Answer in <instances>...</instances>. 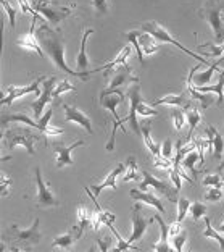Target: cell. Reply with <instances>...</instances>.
Masks as SVG:
<instances>
[{
	"instance_id": "cell-21",
	"label": "cell",
	"mask_w": 224,
	"mask_h": 252,
	"mask_svg": "<svg viewBox=\"0 0 224 252\" xmlns=\"http://www.w3.org/2000/svg\"><path fill=\"white\" fill-rule=\"evenodd\" d=\"M110 78L112 79H110L108 89H116L124 83H139V78L131 73L129 66H121V68H118V70H114Z\"/></svg>"
},
{
	"instance_id": "cell-17",
	"label": "cell",
	"mask_w": 224,
	"mask_h": 252,
	"mask_svg": "<svg viewBox=\"0 0 224 252\" xmlns=\"http://www.w3.org/2000/svg\"><path fill=\"white\" fill-rule=\"evenodd\" d=\"M84 228H81L79 225H74L73 228L68 233L65 234H60V236H56L54 241H52V248H61V249H68L71 248V246L79 241V239L83 238L84 234Z\"/></svg>"
},
{
	"instance_id": "cell-40",
	"label": "cell",
	"mask_w": 224,
	"mask_h": 252,
	"mask_svg": "<svg viewBox=\"0 0 224 252\" xmlns=\"http://www.w3.org/2000/svg\"><path fill=\"white\" fill-rule=\"evenodd\" d=\"M124 37L128 39V41L133 44V47L136 49V52H137V59H139V62L142 63H145V60H143V52H142V49H140V45L139 42H137V31H131V32H126L124 34Z\"/></svg>"
},
{
	"instance_id": "cell-51",
	"label": "cell",
	"mask_w": 224,
	"mask_h": 252,
	"mask_svg": "<svg viewBox=\"0 0 224 252\" xmlns=\"http://www.w3.org/2000/svg\"><path fill=\"white\" fill-rule=\"evenodd\" d=\"M18 3H20V7H21L23 11H25V13H31V16L37 15V11L34 10V7L29 3V0H18Z\"/></svg>"
},
{
	"instance_id": "cell-47",
	"label": "cell",
	"mask_w": 224,
	"mask_h": 252,
	"mask_svg": "<svg viewBox=\"0 0 224 252\" xmlns=\"http://www.w3.org/2000/svg\"><path fill=\"white\" fill-rule=\"evenodd\" d=\"M155 167L157 168H168L171 170L173 168V165H174V158H166L163 156H157L155 157Z\"/></svg>"
},
{
	"instance_id": "cell-42",
	"label": "cell",
	"mask_w": 224,
	"mask_h": 252,
	"mask_svg": "<svg viewBox=\"0 0 224 252\" xmlns=\"http://www.w3.org/2000/svg\"><path fill=\"white\" fill-rule=\"evenodd\" d=\"M187 243V231L186 230H181L179 233L176 234V236H173V246H174V251L181 252L184 251V246H186Z\"/></svg>"
},
{
	"instance_id": "cell-2",
	"label": "cell",
	"mask_w": 224,
	"mask_h": 252,
	"mask_svg": "<svg viewBox=\"0 0 224 252\" xmlns=\"http://www.w3.org/2000/svg\"><path fill=\"white\" fill-rule=\"evenodd\" d=\"M126 97L129 99V115L124 118V123H129V128L134 131L137 136H142V129H140V125L137 123V113L142 117H157L158 112L155 108L148 107L145 104V100L142 99V94H140V86L139 83H134L133 86H129L128 93H126Z\"/></svg>"
},
{
	"instance_id": "cell-25",
	"label": "cell",
	"mask_w": 224,
	"mask_h": 252,
	"mask_svg": "<svg viewBox=\"0 0 224 252\" xmlns=\"http://www.w3.org/2000/svg\"><path fill=\"white\" fill-rule=\"evenodd\" d=\"M124 170H126V165H123V163H118L116 167H114V168L110 171V175L107 176L105 181L100 183V185H97V186H90V189H92V191H94L95 196H99V194H100V192H102L105 188L116 189V178H118L119 175L123 173Z\"/></svg>"
},
{
	"instance_id": "cell-43",
	"label": "cell",
	"mask_w": 224,
	"mask_h": 252,
	"mask_svg": "<svg viewBox=\"0 0 224 252\" xmlns=\"http://www.w3.org/2000/svg\"><path fill=\"white\" fill-rule=\"evenodd\" d=\"M0 3H2L5 13H7V16H8L11 30H15V26H16V10L8 3V0H0Z\"/></svg>"
},
{
	"instance_id": "cell-30",
	"label": "cell",
	"mask_w": 224,
	"mask_h": 252,
	"mask_svg": "<svg viewBox=\"0 0 224 252\" xmlns=\"http://www.w3.org/2000/svg\"><path fill=\"white\" fill-rule=\"evenodd\" d=\"M186 117H187V123H189V133H187V141H192V134L194 131L197 129V126L200 123V120H202V115H200L198 108L195 105H191L186 108Z\"/></svg>"
},
{
	"instance_id": "cell-36",
	"label": "cell",
	"mask_w": 224,
	"mask_h": 252,
	"mask_svg": "<svg viewBox=\"0 0 224 252\" xmlns=\"http://www.w3.org/2000/svg\"><path fill=\"white\" fill-rule=\"evenodd\" d=\"M108 228H110L112 233H113L114 236H116V239H118V246L114 248V251H118V252H124V251H139L137 248H134V246L131 244L129 241H124V239L121 238V234H119V231L113 226V223H110V225H108Z\"/></svg>"
},
{
	"instance_id": "cell-26",
	"label": "cell",
	"mask_w": 224,
	"mask_h": 252,
	"mask_svg": "<svg viewBox=\"0 0 224 252\" xmlns=\"http://www.w3.org/2000/svg\"><path fill=\"white\" fill-rule=\"evenodd\" d=\"M137 42H139L143 55H152L160 49V44L157 42V39L145 31H137Z\"/></svg>"
},
{
	"instance_id": "cell-39",
	"label": "cell",
	"mask_w": 224,
	"mask_h": 252,
	"mask_svg": "<svg viewBox=\"0 0 224 252\" xmlns=\"http://www.w3.org/2000/svg\"><path fill=\"white\" fill-rule=\"evenodd\" d=\"M76 91V88L68 81V78H65L63 81H60L58 83V86L54 89V97H55V100H58V97L61 95V94H65V93H74Z\"/></svg>"
},
{
	"instance_id": "cell-1",
	"label": "cell",
	"mask_w": 224,
	"mask_h": 252,
	"mask_svg": "<svg viewBox=\"0 0 224 252\" xmlns=\"http://www.w3.org/2000/svg\"><path fill=\"white\" fill-rule=\"evenodd\" d=\"M39 41L42 44V49L47 52L49 59L56 65L58 70H61L68 76H74V78H81L83 81H87L90 74H94L95 71H78V70H71L70 66L66 65L65 60V47H63V39L60 31H55L47 25L45 21H41V26H39V34H37Z\"/></svg>"
},
{
	"instance_id": "cell-28",
	"label": "cell",
	"mask_w": 224,
	"mask_h": 252,
	"mask_svg": "<svg viewBox=\"0 0 224 252\" xmlns=\"http://www.w3.org/2000/svg\"><path fill=\"white\" fill-rule=\"evenodd\" d=\"M94 34V30L89 28V30H85L84 34H83V41H81V49H79V54L76 57V70L78 71H84L85 68L89 66V59H87V52H85V44H87V39Z\"/></svg>"
},
{
	"instance_id": "cell-5",
	"label": "cell",
	"mask_w": 224,
	"mask_h": 252,
	"mask_svg": "<svg viewBox=\"0 0 224 252\" xmlns=\"http://www.w3.org/2000/svg\"><path fill=\"white\" fill-rule=\"evenodd\" d=\"M5 146H7L8 151H13L16 146H23L26 147V151L29 156H34L36 151H34V142L37 139H42L41 136H34L29 129L21 128V126H11L10 129H5Z\"/></svg>"
},
{
	"instance_id": "cell-29",
	"label": "cell",
	"mask_w": 224,
	"mask_h": 252,
	"mask_svg": "<svg viewBox=\"0 0 224 252\" xmlns=\"http://www.w3.org/2000/svg\"><path fill=\"white\" fill-rule=\"evenodd\" d=\"M150 128H152V123L150 122H143L140 123V129H142V137H143V142H145L147 149L150 151L155 157L157 156H162V147L157 146L152 139V134H150Z\"/></svg>"
},
{
	"instance_id": "cell-13",
	"label": "cell",
	"mask_w": 224,
	"mask_h": 252,
	"mask_svg": "<svg viewBox=\"0 0 224 252\" xmlns=\"http://www.w3.org/2000/svg\"><path fill=\"white\" fill-rule=\"evenodd\" d=\"M41 83H42V76L39 79H36V81H32L31 84H28V86H10V88H7L3 91L2 104L10 105L13 100L20 99V97L29 94V93L37 94V97H39V93H42V91H39V84Z\"/></svg>"
},
{
	"instance_id": "cell-20",
	"label": "cell",
	"mask_w": 224,
	"mask_h": 252,
	"mask_svg": "<svg viewBox=\"0 0 224 252\" xmlns=\"http://www.w3.org/2000/svg\"><path fill=\"white\" fill-rule=\"evenodd\" d=\"M131 54H133V47H131V45H126V47L121 49V52L116 55V59L112 60V62H108V63H105V65L100 66V68H95L94 71L95 73L105 71L107 76H112V71L118 70V68H121V66H128V65H126V60H128V57Z\"/></svg>"
},
{
	"instance_id": "cell-16",
	"label": "cell",
	"mask_w": 224,
	"mask_h": 252,
	"mask_svg": "<svg viewBox=\"0 0 224 252\" xmlns=\"http://www.w3.org/2000/svg\"><path fill=\"white\" fill-rule=\"evenodd\" d=\"M61 107H63V110H65V122H73V123L81 125L89 134H94L92 123H90V120H89L87 115H85V113H83L81 110H79V108L71 107V105H68V104H63Z\"/></svg>"
},
{
	"instance_id": "cell-9",
	"label": "cell",
	"mask_w": 224,
	"mask_h": 252,
	"mask_svg": "<svg viewBox=\"0 0 224 252\" xmlns=\"http://www.w3.org/2000/svg\"><path fill=\"white\" fill-rule=\"evenodd\" d=\"M34 176H36V186H37V196H36V205L37 207L47 209V207H58L60 202L55 197V194L45 186L42 178V168L36 167L34 168Z\"/></svg>"
},
{
	"instance_id": "cell-12",
	"label": "cell",
	"mask_w": 224,
	"mask_h": 252,
	"mask_svg": "<svg viewBox=\"0 0 224 252\" xmlns=\"http://www.w3.org/2000/svg\"><path fill=\"white\" fill-rule=\"evenodd\" d=\"M155 188V191H158L160 194H165L166 197L169 200H176V194H177V189L176 188H171L166 181H160L158 178H155L152 173H148L147 170H142V183H140V189L142 191H147V188Z\"/></svg>"
},
{
	"instance_id": "cell-48",
	"label": "cell",
	"mask_w": 224,
	"mask_h": 252,
	"mask_svg": "<svg viewBox=\"0 0 224 252\" xmlns=\"http://www.w3.org/2000/svg\"><path fill=\"white\" fill-rule=\"evenodd\" d=\"M203 186H216V188H221L223 186L221 175H206L205 178H203Z\"/></svg>"
},
{
	"instance_id": "cell-18",
	"label": "cell",
	"mask_w": 224,
	"mask_h": 252,
	"mask_svg": "<svg viewBox=\"0 0 224 252\" xmlns=\"http://www.w3.org/2000/svg\"><path fill=\"white\" fill-rule=\"evenodd\" d=\"M8 123H23V125L31 126V128H36V129H39V134H42V137H44V131L47 129V126H44L41 123V120L34 122V120H31L29 117H26L25 113H13V115H3L2 117V128L7 129V125Z\"/></svg>"
},
{
	"instance_id": "cell-6",
	"label": "cell",
	"mask_w": 224,
	"mask_h": 252,
	"mask_svg": "<svg viewBox=\"0 0 224 252\" xmlns=\"http://www.w3.org/2000/svg\"><path fill=\"white\" fill-rule=\"evenodd\" d=\"M140 30H142V31H145V32H148V34H152V36H153L155 39H157V41L169 42V44L176 45L177 49H181L182 52H186L189 57H192V59H195L197 62H200L202 65H208V60H206V57H200V55H197V54L191 52V50H189L187 47H184V45H182L181 42H177L176 39L171 37V34H169L168 31H166L162 25H158L157 21H147V23H143Z\"/></svg>"
},
{
	"instance_id": "cell-8",
	"label": "cell",
	"mask_w": 224,
	"mask_h": 252,
	"mask_svg": "<svg viewBox=\"0 0 224 252\" xmlns=\"http://www.w3.org/2000/svg\"><path fill=\"white\" fill-rule=\"evenodd\" d=\"M39 225H41V219H34V223L29 228H26V230H21L18 225H11L10 230L5 231V238L20 244L34 246L41 241L42 238L41 231H39Z\"/></svg>"
},
{
	"instance_id": "cell-44",
	"label": "cell",
	"mask_w": 224,
	"mask_h": 252,
	"mask_svg": "<svg viewBox=\"0 0 224 252\" xmlns=\"http://www.w3.org/2000/svg\"><path fill=\"white\" fill-rule=\"evenodd\" d=\"M11 185H13V180H11L5 171H2V173H0V194H2L3 197L8 196V188Z\"/></svg>"
},
{
	"instance_id": "cell-45",
	"label": "cell",
	"mask_w": 224,
	"mask_h": 252,
	"mask_svg": "<svg viewBox=\"0 0 224 252\" xmlns=\"http://www.w3.org/2000/svg\"><path fill=\"white\" fill-rule=\"evenodd\" d=\"M223 199V191L221 188H216V186H211L208 191L205 194V200L206 202H218V200Z\"/></svg>"
},
{
	"instance_id": "cell-15",
	"label": "cell",
	"mask_w": 224,
	"mask_h": 252,
	"mask_svg": "<svg viewBox=\"0 0 224 252\" xmlns=\"http://www.w3.org/2000/svg\"><path fill=\"white\" fill-rule=\"evenodd\" d=\"M198 70V65L197 66H194L191 73H189V78H187V81H186V88H187V93L191 94V97L194 100H197L200 102V105H202V108H208L211 104H215V97L213 95H210V94H206V93H202V91H198L195 86L192 84L194 81V73Z\"/></svg>"
},
{
	"instance_id": "cell-46",
	"label": "cell",
	"mask_w": 224,
	"mask_h": 252,
	"mask_svg": "<svg viewBox=\"0 0 224 252\" xmlns=\"http://www.w3.org/2000/svg\"><path fill=\"white\" fill-rule=\"evenodd\" d=\"M173 122H174V128L181 131V129L184 128V125H186V122H187L186 112H182V110H174V112H173Z\"/></svg>"
},
{
	"instance_id": "cell-7",
	"label": "cell",
	"mask_w": 224,
	"mask_h": 252,
	"mask_svg": "<svg viewBox=\"0 0 224 252\" xmlns=\"http://www.w3.org/2000/svg\"><path fill=\"white\" fill-rule=\"evenodd\" d=\"M32 7L36 11H39L44 18H47L52 23V26H56L60 21H63L71 15L74 5H70V7H61V5L55 3V2H49V0H34Z\"/></svg>"
},
{
	"instance_id": "cell-37",
	"label": "cell",
	"mask_w": 224,
	"mask_h": 252,
	"mask_svg": "<svg viewBox=\"0 0 224 252\" xmlns=\"http://www.w3.org/2000/svg\"><path fill=\"white\" fill-rule=\"evenodd\" d=\"M197 160H200V154H198V151H197V149H195V151L189 152L187 156L182 158L181 165H182V168H186V170H189V171H192V173H194V176H195V170H194V165H195V162H197Z\"/></svg>"
},
{
	"instance_id": "cell-49",
	"label": "cell",
	"mask_w": 224,
	"mask_h": 252,
	"mask_svg": "<svg viewBox=\"0 0 224 252\" xmlns=\"http://www.w3.org/2000/svg\"><path fill=\"white\" fill-rule=\"evenodd\" d=\"M94 10L99 15H107L108 13V0H92Z\"/></svg>"
},
{
	"instance_id": "cell-33",
	"label": "cell",
	"mask_w": 224,
	"mask_h": 252,
	"mask_svg": "<svg viewBox=\"0 0 224 252\" xmlns=\"http://www.w3.org/2000/svg\"><path fill=\"white\" fill-rule=\"evenodd\" d=\"M224 62V55L223 57H220V60H218L216 63H213L208 70H206L205 73H202V74H198V76H194V81L197 83L198 86H206V83H210V79H211V76H213V73L220 68V65Z\"/></svg>"
},
{
	"instance_id": "cell-31",
	"label": "cell",
	"mask_w": 224,
	"mask_h": 252,
	"mask_svg": "<svg viewBox=\"0 0 224 252\" xmlns=\"http://www.w3.org/2000/svg\"><path fill=\"white\" fill-rule=\"evenodd\" d=\"M220 81H218V84L215 86H198V91H202V93H216L218 95V105H223V102H224V71L220 70Z\"/></svg>"
},
{
	"instance_id": "cell-41",
	"label": "cell",
	"mask_w": 224,
	"mask_h": 252,
	"mask_svg": "<svg viewBox=\"0 0 224 252\" xmlns=\"http://www.w3.org/2000/svg\"><path fill=\"white\" fill-rule=\"evenodd\" d=\"M189 212H191V217L194 221L200 220L202 217L206 215V207L202 204V202H192L191 207H189Z\"/></svg>"
},
{
	"instance_id": "cell-4",
	"label": "cell",
	"mask_w": 224,
	"mask_h": 252,
	"mask_svg": "<svg viewBox=\"0 0 224 252\" xmlns=\"http://www.w3.org/2000/svg\"><path fill=\"white\" fill-rule=\"evenodd\" d=\"M200 18H203L211 26L218 45L224 42V3L220 0H206L203 7L198 10Z\"/></svg>"
},
{
	"instance_id": "cell-10",
	"label": "cell",
	"mask_w": 224,
	"mask_h": 252,
	"mask_svg": "<svg viewBox=\"0 0 224 252\" xmlns=\"http://www.w3.org/2000/svg\"><path fill=\"white\" fill-rule=\"evenodd\" d=\"M37 21H44L41 13H37V15L32 16L29 31L16 39V44H18L23 50H31V52H36L42 59V57H44L42 44H39V37L36 36V25H37Z\"/></svg>"
},
{
	"instance_id": "cell-11",
	"label": "cell",
	"mask_w": 224,
	"mask_h": 252,
	"mask_svg": "<svg viewBox=\"0 0 224 252\" xmlns=\"http://www.w3.org/2000/svg\"><path fill=\"white\" fill-rule=\"evenodd\" d=\"M56 81H58V79H56L55 76H52V78L42 76V93H41V95L37 97V100H34L32 104H31L34 117H36L37 120L42 117L44 107L47 105V104H52V100L55 99V97H54V89H55Z\"/></svg>"
},
{
	"instance_id": "cell-35",
	"label": "cell",
	"mask_w": 224,
	"mask_h": 252,
	"mask_svg": "<svg viewBox=\"0 0 224 252\" xmlns=\"http://www.w3.org/2000/svg\"><path fill=\"white\" fill-rule=\"evenodd\" d=\"M203 236L205 238H211V239H215V241H218L220 248L224 251V238L220 234V231H216L215 228L211 226V220L206 215H205V231H203Z\"/></svg>"
},
{
	"instance_id": "cell-53",
	"label": "cell",
	"mask_w": 224,
	"mask_h": 252,
	"mask_svg": "<svg viewBox=\"0 0 224 252\" xmlns=\"http://www.w3.org/2000/svg\"><path fill=\"white\" fill-rule=\"evenodd\" d=\"M97 244H99V249L100 251H103V252H107L108 249H110V248H108V246H112V241H110V239H108V238H105V239H97Z\"/></svg>"
},
{
	"instance_id": "cell-50",
	"label": "cell",
	"mask_w": 224,
	"mask_h": 252,
	"mask_svg": "<svg viewBox=\"0 0 224 252\" xmlns=\"http://www.w3.org/2000/svg\"><path fill=\"white\" fill-rule=\"evenodd\" d=\"M162 156L166 158H173V142L171 139H166L163 144H162Z\"/></svg>"
},
{
	"instance_id": "cell-19",
	"label": "cell",
	"mask_w": 224,
	"mask_h": 252,
	"mask_svg": "<svg viewBox=\"0 0 224 252\" xmlns=\"http://www.w3.org/2000/svg\"><path fill=\"white\" fill-rule=\"evenodd\" d=\"M85 146L84 141H76L73 146H68V147H63V146H55V154H56V168H61V167H68V165H74V160L71 157V154L74 149Z\"/></svg>"
},
{
	"instance_id": "cell-55",
	"label": "cell",
	"mask_w": 224,
	"mask_h": 252,
	"mask_svg": "<svg viewBox=\"0 0 224 252\" xmlns=\"http://www.w3.org/2000/svg\"><path fill=\"white\" fill-rule=\"evenodd\" d=\"M221 168H224V163H223V165H221V167H220V170H221Z\"/></svg>"
},
{
	"instance_id": "cell-38",
	"label": "cell",
	"mask_w": 224,
	"mask_h": 252,
	"mask_svg": "<svg viewBox=\"0 0 224 252\" xmlns=\"http://www.w3.org/2000/svg\"><path fill=\"white\" fill-rule=\"evenodd\" d=\"M191 200H189L187 197H179L177 199V217H176V220L177 221H181L186 219V215H187V212H189V207H191Z\"/></svg>"
},
{
	"instance_id": "cell-14",
	"label": "cell",
	"mask_w": 224,
	"mask_h": 252,
	"mask_svg": "<svg viewBox=\"0 0 224 252\" xmlns=\"http://www.w3.org/2000/svg\"><path fill=\"white\" fill-rule=\"evenodd\" d=\"M140 209H142L140 204H136L133 207V233H131V236L128 239L131 244L140 241V239L143 238V234H145V231H147L148 225L155 221V219H148V220L143 219L142 214H140Z\"/></svg>"
},
{
	"instance_id": "cell-24",
	"label": "cell",
	"mask_w": 224,
	"mask_h": 252,
	"mask_svg": "<svg viewBox=\"0 0 224 252\" xmlns=\"http://www.w3.org/2000/svg\"><path fill=\"white\" fill-rule=\"evenodd\" d=\"M129 196L133 199H136V200H139V202H142V204L152 205V207L157 209L160 214H165V207H163L162 200H160L158 197H155L153 194L147 192V191H142V189H140V191H139V189H131Z\"/></svg>"
},
{
	"instance_id": "cell-56",
	"label": "cell",
	"mask_w": 224,
	"mask_h": 252,
	"mask_svg": "<svg viewBox=\"0 0 224 252\" xmlns=\"http://www.w3.org/2000/svg\"><path fill=\"white\" fill-rule=\"evenodd\" d=\"M223 186H224V181H223Z\"/></svg>"
},
{
	"instance_id": "cell-32",
	"label": "cell",
	"mask_w": 224,
	"mask_h": 252,
	"mask_svg": "<svg viewBox=\"0 0 224 252\" xmlns=\"http://www.w3.org/2000/svg\"><path fill=\"white\" fill-rule=\"evenodd\" d=\"M78 223L76 225H79L81 228H89L92 226V223H94V212H89L87 209H85V205H79L78 207Z\"/></svg>"
},
{
	"instance_id": "cell-54",
	"label": "cell",
	"mask_w": 224,
	"mask_h": 252,
	"mask_svg": "<svg viewBox=\"0 0 224 252\" xmlns=\"http://www.w3.org/2000/svg\"><path fill=\"white\" fill-rule=\"evenodd\" d=\"M218 231H220V233H224V223H223V225H220V228H218Z\"/></svg>"
},
{
	"instance_id": "cell-52",
	"label": "cell",
	"mask_w": 224,
	"mask_h": 252,
	"mask_svg": "<svg viewBox=\"0 0 224 252\" xmlns=\"http://www.w3.org/2000/svg\"><path fill=\"white\" fill-rule=\"evenodd\" d=\"M168 230H169V236H176L181 231V221L176 220L174 223H171V225H168Z\"/></svg>"
},
{
	"instance_id": "cell-22",
	"label": "cell",
	"mask_w": 224,
	"mask_h": 252,
	"mask_svg": "<svg viewBox=\"0 0 224 252\" xmlns=\"http://www.w3.org/2000/svg\"><path fill=\"white\" fill-rule=\"evenodd\" d=\"M152 105H173V107H181L186 110L187 107L192 105V100L189 99L187 94H168V95H163L160 97V99L153 100Z\"/></svg>"
},
{
	"instance_id": "cell-23",
	"label": "cell",
	"mask_w": 224,
	"mask_h": 252,
	"mask_svg": "<svg viewBox=\"0 0 224 252\" xmlns=\"http://www.w3.org/2000/svg\"><path fill=\"white\" fill-rule=\"evenodd\" d=\"M205 133H206V139L211 142V146H213V156L215 158H221L223 154H224V139L223 136L218 133L215 126H205Z\"/></svg>"
},
{
	"instance_id": "cell-3",
	"label": "cell",
	"mask_w": 224,
	"mask_h": 252,
	"mask_svg": "<svg viewBox=\"0 0 224 252\" xmlns=\"http://www.w3.org/2000/svg\"><path fill=\"white\" fill-rule=\"evenodd\" d=\"M124 102V93L121 89H107V91H102L100 94V105L107 110L112 112V118H113V129H112V136H110V141L107 144V151L112 152L114 149V142H116V129H124V118H119L118 112H116V107L119 104Z\"/></svg>"
},
{
	"instance_id": "cell-34",
	"label": "cell",
	"mask_w": 224,
	"mask_h": 252,
	"mask_svg": "<svg viewBox=\"0 0 224 252\" xmlns=\"http://www.w3.org/2000/svg\"><path fill=\"white\" fill-rule=\"evenodd\" d=\"M139 180H140V173L137 171L136 158L131 156L128 157V162H126V175L123 176V181H139Z\"/></svg>"
},
{
	"instance_id": "cell-27",
	"label": "cell",
	"mask_w": 224,
	"mask_h": 252,
	"mask_svg": "<svg viewBox=\"0 0 224 252\" xmlns=\"http://www.w3.org/2000/svg\"><path fill=\"white\" fill-rule=\"evenodd\" d=\"M155 221L160 225V230H162V233H160V239L157 243L153 244V251H157V252H171L173 249L169 248V244H168V234H169V230H168V225L163 221V219L160 215H155Z\"/></svg>"
}]
</instances>
